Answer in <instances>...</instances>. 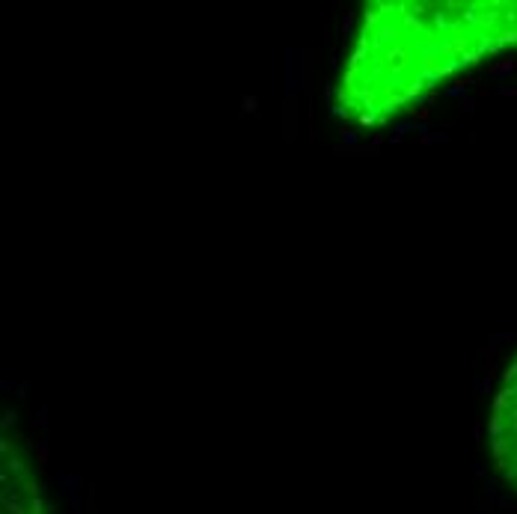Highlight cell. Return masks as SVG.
Instances as JSON below:
<instances>
[{"label": "cell", "instance_id": "obj_1", "mask_svg": "<svg viewBox=\"0 0 517 514\" xmlns=\"http://www.w3.org/2000/svg\"><path fill=\"white\" fill-rule=\"evenodd\" d=\"M517 48V0H378L336 87L342 119L375 128L446 77Z\"/></svg>", "mask_w": 517, "mask_h": 514}, {"label": "cell", "instance_id": "obj_2", "mask_svg": "<svg viewBox=\"0 0 517 514\" xmlns=\"http://www.w3.org/2000/svg\"><path fill=\"white\" fill-rule=\"evenodd\" d=\"M0 514H54L39 461L9 419L0 440Z\"/></svg>", "mask_w": 517, "mask_h": 514}, {"label": "cell", "instance_id": "obj_3", "mask_svg": "<svg viewBox=\"0 0 517 514\" xmlns=\"http://www.w3.org/2000/svg\"><path fill=\"white\" fill-rule=\"evenodd\" d=\"M488 449L499 476L517 491V354L508 363L491 405Z\"/></svg>", "mask_w": 517, "mask_h": 514}]
</instances>
